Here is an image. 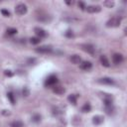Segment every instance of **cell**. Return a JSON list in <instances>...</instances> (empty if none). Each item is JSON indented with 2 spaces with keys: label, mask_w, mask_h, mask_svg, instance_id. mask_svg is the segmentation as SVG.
Masks as SVG:
<instances>
[{
  "label": "cell",
  "mask_w": 127,
  "mask_h": 127,
  "mask_svg": "<svg viewBox=\"0 0 127 127\" xmlns=\"http://www.w3.org/2000/svg\"><path fill=\"white\" fill-rule=\"evenodd\" d=\"M120 24H121V18L113 17V18L109 19L106 22V27H108V28H116V27L120 26Z\"/></svg>",
  "instance_id": "1"
},
{
  "label": "cell",
  "mask_w": 127,
  "mask_h": 127,
  "mask_svg": "<svg viewBox=\"0 0 127 127\" xmlns=\"http://www.w3.org/2000/svg\"><path fill=\"white\" fill-rule=\"evenodd\" d=\"M27 6L25 5L24 3H19L16 5L15 7V12L18 14V15H24L27 13Z\"/></svg>",
  "instance_id": "2"
},
{
  "label": "cell",
  "mask_w": 127,
  "mask_h": 127,
  "mask_svg": "<svg viewBox=\"0 0 127 127\" xmlns=\"http://www.w3.org/2000/svg\"><path fill=\"white\" fill-rule=\"evenodd\" d=\"M57 82H58V78L55 74H51L50 77H48V79L46 80L45 85L46 86H54Z\"/></svg>",
  "instance_id": "3"
},
{
  "label": "cell",
  "mask_w": 127,
  "mask_h": 127,
  "mask_svg": "<svg viewBox=\"0 0 127 127\" xmlns=\"http://www.w3.org/2000/svg\"><path fill=\"white\" fill-rule=\"evenodd\" d=\"M82 49L84 51L85 53L91 54V55H94V53H95V48L91 44H82Z\"/></svg>",
  "instance_id": "4"
},
{
  "label": "cell",
  "mask_w": 127,
  "mask_h": 127,
  "mask_svg": "<svg viewBox=\"0 0 127 127\" xmlns=\"http://www.w3.org/2000/svg\"><path fill=\"white\" fill-rule=\"evenodd\" d=\"M36 52L40 54H51L53 52V48L51 46H42V47L37 48Z\"/></svg>",
  "instance_id": "5"
},
{
  "label": "cell",
  "mask_w": 127,
  "mask_h": 127,
  "mask_svg": "<svg viewBox=\"0 0 127 127\" xmlns=\"http://www.w3.org/2000/svg\"><path fill=\"white\" fill-rule=\"evenodd\" d=\"M37 20L40 22H43V23H48L52 20V17L45 13H40L39 15H37Z\"/></svg>",
  "instance_id": "6"
},
{
  "label": "cell",
  "mask_w": 127,
  "mask_h": 127,
  "mask_svg": "<svg viewBox=\"0 0 127 127\" xmlns=\"http://www.w3.org/2000/svg\"><path fill=\"white\" fill-rule=\"evenodd\" d=\"M123 61H124V58H123V56L121 54L116 53V54H114L112 56V62H113L114 65H120Z\"/></svg>",
  "instance_id": "7"
},
{
  "label": "cell",
  "mask_w": 127,
  "mask_h": 127,
  "mask_svg": "<svg viewBox=\"0 0 127 127\" xmlns=\"http://www.w3.org/2000/svg\"><path fill=\"white\" fill-rule=\"evenodd\" d=\"M85 10L88 13H99L101 11V7L98 5H90V6H86Z\"/></svg>",
  "instance_id": "8"
},
{
  "label": "cell",
  "mask_w": 127,
  "mask_h": 127,
  "mask_svg": "<svg viewBox=\"0 0 127 127\" xmlns=\"http://www.w3.org/2000/svg\"><path fill=\"white\" fill-rule=\"evenodd\" d=\"M34 32H35V34L38 36V38H40V39H42V38H46V37L48 36V33H47L44 29L39 28V27H36V28L34 29Z\"/></svg>",
  "instance_id": "9"
},
{
  "label": "cell",
  "mask_w": 127,
  "mask_h": 127,
  "mask_svg": "<svg viewBox=\"0 0 127 127\" xmlns=\"http://www.w3.org/2000/svg\"><path fill=\"white\" fill-rule=\"evenodd\" d=\"M97 82L101 84H107V85H113L114 83H115V82H114L111 78H101Z\"/></svg>",
  "instance_id": "10"
},
{
  "label": "cell",
  "mask_w": 127,
  "mask_h": 127,
  "mask_svg": "<svg viewBox=\"0 0 127 127\" xmlns=\"http://www.w3.org/2000/svg\"><path fill=\"white\" fill-rule=\"evenodd\" d=\"M80 68L83 71H90L92 68V64L88 61H84V62H82L80 64Z\"/></svg>",
  "instance_id": "11"
},
{
  "label": "cell",
  "mask_w": 127,
  "mask_h": 127,
  "mask_svg": "<svg viewBox=\"0 0 127 127\" xmlns=\"http://www.w3.org/2000/svg\"><path fill=\"white\" fill-rule=\"evenodd\" d=\"M70 60L73 64H74V65H80V64L82 63V58L80 57V55H73L70 58Z\"/></svg>",
  "instance_id": "12"
},
{
  "label": "cell",
  "mask_w": 127,
  "mask_h": 127,
  "mask_svg": "<svg viewBox=\"0 0 127 127\" xmlns=\"http://www.w3.org/2000/svg\"><path fill=\"white\" fill-rule=\"evenodd\" d=\"M100 63H101V65H102L103 67H105V68H109V67H110L109 61H108V59L106 58V56H104V55L100 56Z\"/></svg>",
  "instance_id": "13"
},
{
  "label": "cell",
  "mask_w": 127,
  "mask_h": 127,
  "mask_svg": "<svg viewBox=\"0 0 127 127\" xmlns=\"http://www.w3.org/2000/svg\"><path fill=\"white\" fill-rule=\"evenodd\" d=\"M53 91L55 93H57V94H64V93H65V91H66V90L63 86H61V85H56L53 88Z\"/></svg>",
  "instance_id": "14"
},
{
  "label": "cell",
  "mask_w": 127,
  "mask_h": 127,
  "mask_svg": "<svg viewBox=\"0 0 127 127\" xmlns=\"http://www.w3.org/2000/svg\"><path fill=\"white\" fill-rule=\"evenodd\" d=\"M92 122H93V124H95V125H100L101 123L103 122V117L100 116V115H95V116L92 118Z\"/></svg>",
  "instance_id": "15"
},
{
  "label": "cell",
  "mask_w": 127,
  "mask_h": 127,
  "mask_svg": "<svg viewBox=\"0 0 127 127\" xmlns=\"http://www.w3.org/2000/svg\"><path fill=\"white\" fill-rule=\"evenodd\" d=\"M68 100L70 101L71 103H73V104H77L78 95H77V94H71V95H69V97H68Z\"/></svg>",
  "instance_id": "16"
},
{
  "label": "cell",
  "mask_w": 127,
  "mask_h": 127,
  "mask_svg": "<svg viewBox=\"0 0 127 127\" xmlns=\"http://www.w3.org/2000/svg\"><path fill=\"white\" fill-rule=\"evenodd\" d=\"M41 39L40 38H38V37H32L31 39H30V43L32 45H38V44H40L41 43Z\"/></svg>",
  "instance_id": "17"
},
{
  "label": "cell",
  "mask_w": 127,
  "mask_h": 127,
  "mask_svg": "<svg viewBox=\"0 0 127 127\" xmlns=\"http://www.w3.org/2000/svg\"><path fill=\"white\" fill-rule=\"evenodd\" d=\"M103 102H104V104H105V106H110V105H112V98L110 97V96H105L104 97V99H103Z\"/></svg>",
  "instance_id": "18"
},
{
  "label": "cell",
  "mask_w": 127,
  "mask_h": 127,
  "mask_svg": "<svg viewBox=\"0 0 127 127\" xmlns=\"http://www.w3.org/2000/svg\"><path fill=\"white\" fill-rule=\"evenodd\" d=\"M11 127H24V123L22 121L16 120V121H13L11 123Z\"/></svg>",
  "instance_id": "19"
},
{
  "label": "cell",
  "mask_w": 127,
  "mask_h": 127,
  "mask_svg": "<svg viewBox=\"0 0 127 127\" xmlns=\"http://www.w3.org/2000/svg\"><path fill=\"white\" fill-rule=\"evenodd\" d=\"M114 4H115L114 1H111V0H106V1L103 2V5L105 7H107V8H112L114 6Z\"/></svg>",
  "instance_id": "20"
},
{
  "label": "cell",
  "mask_w": 127,
  "mask_h": 127,
  "mask_svg": "<svg viewBox=\"0 0 127 127\" xmlns=\"http://www.w3.org/2000/svg\"><path fill=\"white\" fill-rule=\"evenodd\" d=\"M91 110V106L90 103H85V104L82 106V112H90Z\"/></svg>",
  "instance_id": "21"
},
{
  "label": "cell",
  "mask_w": 127,
  "mask_h": 127,
  "mask_svg": "<svg viewBox=\"0 0 127 127\" xmlns=\"http://www.w3.org/2000/svg\"><path fill=\"white\" fill-rule=\"evenodd\" d=\"M7 97H8V99L10 100V102H11V104H15V98H14V95H13V93L12 92H8L7 93Z\"/></svg>",
  "instance_id": "22"
},
{
  "label": "cell",
  "mask_w": 127,
  "mask_h": 127,
  "mask_svg": "<svg viewBox=\"0 0 127 127\" xmlns=\"http://www.w3.org/2000/svg\"><path fill=\"white\" fill-rule=\"evenodd\" d=\"M32 121L36 122V123L40 122L41 121V115H39V114H35V115H33L32 116Z\"/></svg>",
  "instance_id": "23"
},
{
  "label": "cell",
  "mask_w": 127,
  "mask_h": 127,
  "mask_svg": "<svg viewBox=\"0 0 127 127\" xmlns=\"http://www.w3.org/2000/svg\"><path fill=\"white\" fill-rule=\"evenodd\" d=\"M7 34L8 35H15V34H17V29H15V28H9V29H7Z\"/></svg>",
  "instance_id": "24"
},
{
  "label": "cell",
  "mask_w": 127,
  "mask_h": 127,
  "mask_svg": "<svg viewBox=\"0 0 127 127\" xmlns=\"http://www.w3.org/2000/svg\"><path fill=\"white\" fill-rule=\"evenodd\" d=\"M22 92H23V95H24L25 97H27V96H29V95H30V91L28 90V87H24Z\"/></svg>",
  "instance_id": "25"
},
{
  "label": "cell",
  "mask_w": 127,
  "mask_h": 127,
  "mask_svg": "<svg viewBox=\"0 0 127 127\" xmlns=\"http://www.w3.org/2000/svg\"><path fill=\"white\" fill-rule=\"evenodd\" d=\"M1 13H2L3 16H5V17H9V16H10V12H9L8 10H6V9H2V10H1Z\"/></svg>",
  "instance_id": "26"
},
{
  "label": "cell",
  "mask_w": 127,
  "mask_h": 127,
  "mask_svg": "<svg viewBox=\"0 0 127 127\" xmlns=\"http://www.w3.org/2000/svg\"><path fill=\"white\" fill-rule=\"evenodd\" d=\"M105 110H106V112H107L108 114H111L112 111H113V106H112V105H110V106H105Z\"/></svg>",
  "instance_id": "27"
},
{
  "label": "cell",
  "mask_w": 127,
  "mask_h": 127,
  "mask_svg": "<svg viewBox=\"0 0 127 127\" xmlns=\"http://www.w3.org/2000/svg\"><path fill=\"white\" fill-rule=\"evenodd\" d=\"M53 110H54V111H53V113L55 114V115H59V114H62V110H61V109H59L58 107L54 108Z\"/></svg>",
  "instance_id": "28"
},
{
  "label": "cell",
  "mask_w": 127,
  "mask_h": 127,
  "mask_svg": "<svg viewBox=\"0 0 127 127\" xmlns=\"http://www.w3.org/2000/svg\"><path fill=\"white\" fill-rule=\"evenodd\" d=\"M79 7H80L82 10H85V8H86L85 3H84V2H82V1H80V2H79Z\"/></svg>",
  "instance_id": "29"
},
{
  "label": "cell",
  "mask_w": 127,
  "mask_h": 127,
  "mask_svg": "<svg viewBox=\"0 0 127 127\" xmlns=\"http://www.w3.org/2000/svg\"><path fill=\"white\" fill-rule=\"evenodd\" d=\"M66 36H67L68 38H72V37H73V31L68 30V31L66 32Z\"/></svg>",
  "instance_id": "30"
},
{
  "label": "cell",
  "mask_w": 127,
  "mask_h": 127,
  "mask_svg": "<svg viewBox=\"0 0 127 127\" xmlns=\"http://www.w3.org/2000/svg\"><path fill=\"white\" fill-rule=\"evenodd\" d=\"M4 73H5V75H7V77H12V75H13V73H12L11 71H5Z\"/></svg>",
  "instance_id": "31"
},
{
  "label": "cell",
  "mask_w": 127,
  "mask_h": 127,
  "mask_svg": "<svg viewBox=\"0 0 127 127\" xmlns=\"http://www.w3.org/2000/svg\"><path fill=\"white\" fill-rule=\"evenodd\" d=\"M34 63H36V59H29L28 60V64H29V65H34Z\"/></svg>",
  "instance_id": "32"
},
{
  "label": "cell",
  "mask_w": 127,
  "mask_h": 127,
  "mask_svg": "<svg viewBox=\"0 0 127 127\" xmlns=\"http://www.w3.org/2000/svg\"><path fill=\"white\" fill-rule=\"evenodd\" d=\"M66 3H67L68 5H73V1H67Z\"/></svg>",
  "instance_id": "33"
}]
</instances>
